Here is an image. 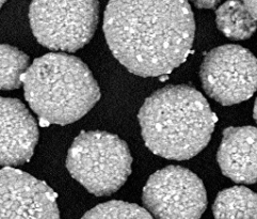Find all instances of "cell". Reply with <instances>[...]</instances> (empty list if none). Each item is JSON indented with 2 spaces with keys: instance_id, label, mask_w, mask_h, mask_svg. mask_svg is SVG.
<instances>
[{
  "instance_id": "6da1fadb",
  "label": "cell",
  "mask_w": 257,
  "mask_h": 219,
  "mask_svg": "<svg viewBox=\"0 0 257 219\" xmlns=\"http://www.w3.org/2000/svg\"><path fill=\"white\" fill-rule=\"evenodd\" d=\"M104 33L111 53L131 73L160 77L191 53L194 15L188 0H110Z\"/></svg>"
},
{
  "instance_id": "7a4b0ae2",
  "label": "cell",
  "mask_w": 257,
  "mask_h": 219,
  "mask_svg": "<svg viewBox=\"0 0 257 219\" xmlns=\"http://www.w3.org/2000/svg\"><path fill=\"white\" fill-rule=\"evenodd\" d=\"M138 119L145 146L173 161H187L202 152L218 120L201 92L187 85L154 92L144 100Z\"/></svg>"
},
{
  "instance_id": "3957f363",
  "label": "cell",
  "mask_w": 257,
  "mask_h": 219,
  "mask_svg": "<svg viewBox=\"0 0 257 219\" xmlns=\"http://www.w3.org/2000/svg\"><path fill=\"white\" fill-rule=\"evenodd\" d=\"M22 81L25 98L43 125L78 121L100 98L98 83L88 65L63 53L37 58Z\"/></svg>"
},
{
  "instance_id": "277c9868",
  "label": "cell",
  "mask_w": 257,
  "mask_h": 219,
  "mask_svg": "<svg viewBox=\"0 0 257 219\" xmlns=\"http://www.w3.org/2000/svg\"><path fill=\"white\" fill-rule=\"evenodd\" d=\"M133 157L127 143L102 131L81 132L68 150L66 168L92 195L110 196L132 173Z\"/></svg>"
},
{
  "instance_id": "5b68a950",
  "label": "cell",
  "mask_w": 257,
  "mask_h": 219,
  "mask_svg": "<svg viewBox=\"0 0 257 219\" xmlns=\"http://www.w3.org/2000/svg\"><path fill=\"white\" fill-rule=\"evenodd\" d=\"M98 0H32L29 23L34 38L46 48L75 53L97 28Z\"/></svg>"
},
{
  "instance_id": "8992f818",
  "label": "cell",
  "mask_w": 257,
  "mask_h": 219,
  "mask_svg": "<svg viewBox=\"0 0 257 219\" xmlns=\"http://www.w3.org/2000/svg\"><path fill=\"white\" fill-rule=\"evenodd\" d=\"M142 201L155 219H200L207 206V193L195 173L168 166L150 176Z\"/></svg>"
},
{
  "instance_id": "52a82bcc",
  "label": "cell",
  "mask_w": 257,
  "mask_h": 219,
  "mask_svg": "<svg viewBox=\"0 0 257 219\" xmlns=\"http://www.w3.org/2000/svg\"><path fill=\"white\" fill-rule=\"evenodd\" d=\"M200 78L207 95L219 104L242 103L257 90V59L239 45L216 47L205 56Z\"/></svg>"
},
{
  "instance_id": "ba28073f",
  "label": "cell",
  "mask_w": 257,
  "mask_h": 219,
  "mask_svg": "<svg viewBox=\"0 0 257 219\" xmlns=\"http://www.w3.org/2000/svg\"><path fill=\"white\" fill-rule=\"evenodd\" d=\"M57 193L34 176L2 169V219H60Z\"/></svg>"
},
{
  "instance_id": "9c48e42d",
  "label": "cell",
  "mask_w": 257,
  "mask_h": 219,
  "mask_svg": "<svg viewBox=\"0 0 257 219\" xmlns=\"http://www.w3.org/2000/svg\"><path fill=\"white\" fill-rule=\"evenodd\" d=\"M39 140L34 118L20 99L2 97L0 164L17 167L30 161Z\"/></svg>"
},
{
  "instance_id": "30bf717a",
  "label": "cell",
  "mask_w": 257,
  "mask_h": 219,
  "mask_svg": "<svg viewBox=\"0 0 257 219\" xmlns=\"http://www.w3.org/2000/svg\"><path fill=\"white\" fill-rule=\"evenodd\" d=\"M220 169L226 178L240 184L257 182V129L230 126L223 132L217 153Z\"/></svg>"
},
{
  "instance_id": "8fae6325",
  "label": "cell",
  "mask_w": 257,
  "mask_h": 219,
  "mask_svg": "<svg viewBox=\"0 0 257 219\" xmlns=\"http://www.w3.org/2000/svg\"><path fill=\"white\" fill-rule=\"evenodd\" d=\"M216 24L223 35L235 41L250 39L257 29V21L242 0H227L216 11Z\"/></svg>"
},
{
  "instance_id": "7c38bea8",
  "label": "cell",
  "mask_w": 257,
  "mask_h": 219,
  "mask_svg": "<svg viewBox=\"0 0 257 219\" xmlns=\"http://www.w3.org/2000/svg\"><path fill=\"white\" fill-rule=\"evenodd\" d=\"M215 219H257V193L243 186H234L218 193L213 202Z\"/></svg>"
},
{
  "instance_id": "4fadbf2b",
  "label": "cell",
  "mask_w": 257,
  "mask_h": 219,
  "mask_svg": "<svg viewBox=\"0 0 257 219\" xmlns=\"http://www.w3.org/2000/svg\"><path fill=\"white\" fill-rule=\"evenodd\" d=\"M2 82L4 91L15 90L22 86V78L28 71L29 57L19 48L2 44Z\"/></svg>"
},
{
  "instance_id": "5bb4252c",
  "label": "cell",
  "mask_w": 257,
  "mask_h": 219,
  "mask_svg": "<svg viewBox=\"0 0 257 219\" xmlns=\"http://www.w3.org/2000/svg\"><path fill=\"white\" fill-rule=\"evenodd\" d=\"M81 219H155L147 209L124 201H108L96 205Z\"/></svg>"
},
{
  "instance_id": "9a60e30c",
  "label": "cell",
  "mask_w": 257,
  "mask_h": 219,
  "mask_svg": "<svg viewBox=\"0 0 257 219\" xmlns=\"http://www.w3.org/2000/svg\"><path fill=\"white\" fill-rule=\"evenodd\" d=\"M198 9H216L221 0H188Z\"/></svg>"
},
{
  "instance_id": "2e32d148",
  "label": "cell",
  "mask_w": 257,
  "mask_h": 219,
  "mask_svg": "<svg viewBox=\"0 0 257 219\" xmlns=\"http://www.w3.org/2000/svg\"><path fill=\"white\" fill-rule=\"evenodd\" d=\"M247 7V9L253 14L255 20L257 21V0H242Z\"/></svg>"
},
{
  "instance_id": "e0dca14e",
  "label": "cell",
  "mask_w": 257,
  "mask_h": 219,
  "mask_svg": "<svg viewBox=\"0 0 257 219\" xmlns=\"http://www.w3.org/2000/svg\"><path fill=\"white\" fill-rule=\"evenodd\" d=\"M253 117H254V120L257 123V97L255 99V104H254V109H253Z\"/></svg>"
},
{
  "instance_id": "ac0fdd59",
  "label": "cell",
  "mask_w": 257,
  "mask_h": 219,
  "mask_svg": "<svg viewBox=\"0 0 257 219\" xmlns=\"http://www.w3.org/2000/svg\"><path fill=\"white\" fill-rule=\"evenodd\" d=\"M7 3V0H2V7Z\"/></svg>"
}]
</instances>
